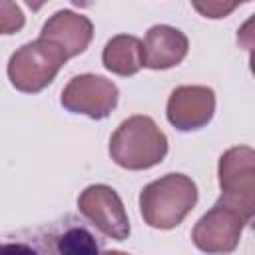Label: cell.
Here are the masks:
<instances>
[{"label": "cell", "instance_id": "cell-1", "mask_svg": "<svg viewBox=\"0 0 255 255\" xmlns=\"http://www.w3.org/2000/svg\"><path fill=\"white\" fill-rule=\"evenodd\" d=\"M2 255H102L100 241L88 223L64 215L2 241Z\"/></svg>", "mask_w": 255, "mask_h": 255}, {"label": "cell", "instance_id": "cell-2", "mask_svg": "<svg viewBox=\"0 0 255 255\" xmlns=\"http://www.w3.org/2000/svg\"><path fill=\"white\" fill-rule=\"evenodd\" d=\"M197 203V185L183 173H167L139 193L143 221L153 229H173Z\"/></svg>", "mask_w": 255, "mask_h": 255}, {"label": "cell", "instance_id": "cell-3", "mask_svg": "<svg viewBox=\"0 0 255 255\" xmlns=\"http://www.w3.org/2000/svg\"><path fill=\"white\" fill-rule=\"evenodd\" d=\"M167 137L147 116H131L110 137L112 159L126 169H149L163 161Z\"/></svg>", "mask_w": 255, "mask_h": 255}, {"label": "cell", "instance_id": "cell-4", "mask_svg": "<svg viewBox=\"0 0 255 255\" xmlns=\"http://www.w3.org/2000/svg\"><path fill=\"white\" fill-rule=\"evenodd\" d=\"M68 54L54 42L38 38L18 48L8 62L10 84L24 94H38L54 82Z\"/></svg>", "mask_w": 255, "mask_h": 255}, {"label": "cell", "instance_id": "cell-5", "mask_svg": "<svg viewBox=\"0 0 255 255\" xmlns=\"http://www.w3.org/2000/svg\"><path fill=\"white\" fill-rule=\"evenodd\" d=\"M221 195L217 203L237 211L245 221L255 219V149L237 145L219 157Z\"/></svg>", "mask_w": 255, "mask_h": 255}, {"label": "cell", "instance_id": "cell-6", "mask_svg": "<svg viewBox=\"0 0 255 255\" xmlns=\"http://www.w3.org/2000/svg\"><path fill=\"white\" fill-rule=\"evenodd\" d=\"M118 88L110 80L94 74H82L62 90V106L72 114H84L92 120H104L118 104Z\"/></svg>", "mask_w": 255, "mask_h": 255}, {"label": "cell", "instance_id": "cell-7", "mask_svg": "<svg viewBox=\"0 0 255 255\" xmlns=\"http://www.w3.org/2000/svg\"><path fill=\"white\" fill-rule=\"evenodd\" d=\"M80 213L104 235L124 241L129 235V219L120 195L108 185H90L78 197Z\"/></svg>", "mask_w": 255, "mask_h": 255}, {"label": "cell", "instance_id": "cell-8", "mask_svg": "<svg viewBox=\"0 0 255 255\" xmlns=\"http://www.w3.org/2000/svg\"><path fill=\"white\" fill-rule=\"evenodd\" d=\"M243 223L245 219L237 211L215 203L195 223L191 231L193 245L209 255H227L237 249Z\"/></svg>", "mask_w": 255, "mask_h": 255}, {"label": "cell", "instance_id": "cell-9", "mask_svg": "<svg viewBox=\"0 0 255 255\" xmlns=\"http://www.w3.org/2000/svg\"><path fill=\"white\" fill-rule=\"evenodd\" d=\"M215 114V94L205 86L175 88L167 100V120L179 131L207 126Z\"/></svg>", "mask_w": 255, "mask_h": 255}, {"label": "cell", "instance_id": "cell-10", "mask_svg": "<svg viewBox=\"0 0 255 255\" xmlns=\"http://www.w3.org/2000/svg\"><path fill=\"white\" fill-rule=\"evenodd\" d=\"M92 36H94L92 22L86 16L76 14L72 10L56 12L42 26V32H40V38L58 44L68 54V58L82 54L90 46Z\"/></svg>", "mask_w": 255, "mask_h": 255}, {"label": "cell", "instance_id": "cell-11", "mask_svg": "<svg viewBox=\"0 0 255 255\" xmlns=\"http://www.w3.org/2000/svg\"><path fill=\"white\" fill-rule=\"evenodd\" d=\"M145 66L151 70H167L177 66L185 56L189 42L177 28L157 24L145 34Z\"/></svg>", "mask_w": 255, "mask_h": 255}, {"label": "cell", "instance_id": "cell-12", "mask_svg": "<svg viewBox=\"0 0 255 255\" xmlns=\"http://www.w3.org/2000/svg\"><path fill=\"white\" fill-rule=\"evenodd\" d=\"M102 62L118 76H133L145 66V46L135 36L118 34L106 44Z\"/></svg>", "mask_w": 255, "mask_h": 255}, {"label": "cell", "instance_id": "cell-13", "mask_svg": "<svg viewBox=\"0 0 255 255\" xmlns=\"http://www.w3.org/2000/svg\"><path fill=\"white\" fill-rule=\"evenodd\" d=\"M24 26V14L14 2H0V30L2 34H14Z\"/></svg>", "mask_w": 255, "mask_h": 255}, {"label": "cell", "instance_id": "cell-14", "mask_svg": "<svg viewBox=\"0 0 255 255\" xmlns=\"http://www.w3.org/2000/svg\"><path fill=\"white\" fill-rule=\"evenodd\" d=\"M237 6L239 2H193V8L205 18H225Z\"/></svg>", "mask_w": 255, "mask_h": 255}, {"label": "cell", "instance_id": "cell-15", "mask_svg": "<svg viewBox=\"0 0 255 255\" xmlns=\"http://www.w3.org/2000/svg\"><path fill=\"white\" fill-rule=\"evenodd\" d=\"M237 44L245 50H255V14L241 24V28L237 30Z\"/></svg>", "mask_w": 255, "mask_h": 255}, {"label": "cell", "instance_id": "cell-16", "mask_svg": "<svg viewBox=\"0 0 255 255\" xmlns=\"http://www.w3.org/2000/svg\"><path fill=\"white\" fill-rule=\"evenodd\" d=\"M249 68H251V72H253V76H255V50H253L251 56H249Z\"/></svg>", "mask_w": 255, "mask_h": 255}, {"label": "cell", "instance_id": "cell-17", "mask_svg": "<svg viewBox=\"0 0 255 255\" xmlns=\"http://www.w3.org/2000/svg\"><path fill=\"white\" fill-rule=\"evenodd\" d=\"M102 255H129V253H124V251H104Z\"/></svg>", "mask_w": 255, "mask_h": 255}, {"label": "cell", "instance_id": "cell-18", "mask_svg": "<svg viewBox=\"0 0 255 255\" xmlns=\"http://www.w3.org/2000/svg\"><path fill=\"white\" fill-rule=\"evenodd\" d=\"M251 227H253V231H255V219H253V221H251Z\"/></svg>", "mask_w": 255, "mask_h": 255}]
</instances>
